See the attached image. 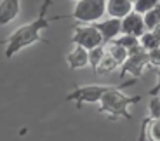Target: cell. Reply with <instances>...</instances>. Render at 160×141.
I'll use <instances>...</instances> for the list:
<instances>
[{"label": "cell", "instance_id": "cell-4", "mask_svg": "<svg viewBox=\"0 0 160 141\" xmlns=\"http://www.w3.org/2000/svg\"><path fill=\"white\" fill-rule=\"evenodd\" d=\"M150 66V54L148 51L141 45L129 51V58L124 65L120 66V78L131 77L132 80H138L144 75V70Z\"/></svg>", "mask_w": 160, "mask_h": 141}, {"label": "cell", "instance_id": "cell-16", "mask_svg": "<svg viewBox=\"0 0 160 141\" xmlns=\"http://www.w3.org/2000/svg\"><path fill=\"white\" fill-rule=\"evenodd\" d=\"M139 44H141V47H144L146 51H153V49H157V47H160V40H158V37L155 35L153 32H146L143 37L139 38Z\"/></svg>", "mask_w": 160, "mask_h": 141}, {"label": "cell", "instance_id": "cell-25", "mask_svg": "<svg viewBox=\"0 0 160 141\" xmlns=\"http://www.w3.org/2000/svg\"><path fill=\"white\" fill-rule=\"evenodd\" d=\"M129 2H132V4H134V2H136V0H129Z\"/></svg>", "mask_w": 160, "mask_h": 141}, {"label": "cell", "instance_id": "cell-20", "mask_svg": "<svg viewBox=\"0 0 160 141\" xmlns=\"http://www.w3.org/2000/svg\"><path fill=\"white\" fill-rule=\"evenodd\" d=\"M150 118H160V98L153 96L150 99Z\"/></svg>", "mask_w": 160, "mask_h": 141}, {"label": "cell", "instance_id": "cell-9", "mask_svg": "<svg viewBox=\"0 0 160 141\" xmlns=\"http://www.w3.org/2000/svg\"><path fill=\"white\" fill-rule=\"evenodd\" d=\"M66 65L73 72L89 66V51L82 45H73V49L66 54Z\"/></svg>", "mask_w": 160, "mask_h": 141}, {"label": "cell", "instance_id": "cell-3", "mask_svg": "<svg viewBox=\"0 0 160 141\" xmlns=\"http://www.w3.org/2000/svg\"><path fill=\"white\" fill-rule=\"evenodd\" d=\"M106 5L108 0H80L77 2L72 14H68V18H75L84 24H96L103 21V16L106 14Z\"/></svg>", "mask_w": 160, "mask_h": 141}, {"label": "cell", "instance_id": "cell-8", "mask_svg": "<svg viewBox=\"0 0 160 141\" xmlns=\"http://www.w3.org/2000/svg\"><path fill=\"white\" fill-rule=\"evenodd\" d=\"M96 28L99 30V33L103 35L104 44H112L122 35V19L117 18H106V19L96 23Z\"/></svg>", "mask_w": 160, "mask_h": 141}, {"label": "cell", "instance_id": "cell-17", "mask_svg": "<svg viewBox=\"0 0 160 141\" xmlns=\"http://www.w3.org/2000/svg\"><path fill=\"white\" fill-rule=\"evenodd\" d=\"M160 5V0H136L134 2V11L139 12V14H148L150 11L157 9Z\"/></svg>", "mask_w": 160, "mask_h": 141}, {"label": "cell", "instance_id": "cell-19", "mask_svg": "<svg viewBox=\"0 0 160 141\" xmlns=\"http://www.w3.org/2000/svg\"><path fill=\"white\" fill-rule=\"evenodd\" d=\"M115 44H118V45H122V47H125L127 51H132L134 47H138V45H141L139 44V38H136V37H131V35H122L118 37L115 40Z\"/></svg>", "mask_w": 160, "mask_h": 141}, {"label": "cell", "instance_id": "cell-23", "mask_svg": "<svg viewBox=\"0 0 160 141\" xmlns=\"http://www.w3.org/2000/svg\"><path fill=\"white\" fill-rule=\"evenodd\" d=\"M138 141H148L146 138V122H141V129H139V136H138Z\"/></svg>", "mask_w": 160, "mask_h": 141}, {"label": "cell", "instance_id": "cell-11", "mask_svg": "<svg viewBox=\"0 0 160 141\" xmlns=\"http://www.w3.org/2000/svg\"><path fill=\"white\" fill-rule=\"evenodd\" d=\"M132 11H134V4L129 0H108V5H106V14L117 19H124Z\"/></svg>", "mask_w": 160, "mask_h": 141}, {"label": "cell", "instance_id": "cell-12", "mask_svg": "<svg viewBox=\"0 0 160 141\" xmlns=\"http://www.w3.org/2000/svg\"><path fill=\"white\" fill-rule=\"evenodd\" d=\"M104 56H106V47H104V45H99V47L89 51V66L92 68L94 75H98V68H99V65H101V61H103Z\"/></svg>", "mask_w": 160, "mask_h": 141}, {"label": "cell", "instance_id": "cell-6", "mask_svg": "<svg viewBox=\"0 0 160 141\" xmlns=\"http://www.w3.org/2000/svg\"><path fill=\"white\" fill-rule=\"evenodd\" d=\"M72 44L82 45L87 51H92L99 45H104V40L99 30L96 28V24H77V26H73Z\"/></svg>", "mask_w": 160, "mask_h": 141}, {"label": "cell", "instance_id": "cell-2", "mask_svg": "<svg viewBox=\"0 0 160 141\" xmlns=\"http://www.w3.org/2000/svg\"><path fill=\"white\" fill-rule=\"evenodd\" d=\"M132 82H136V80L131 78L129 82H125L122 85H113L108 93L101 98L98 112L101 115H104L110 122L120 120V118H125V120H131L132 118V115L129 113V106L138 105L141 96H127V94L122 93V89L131 85Z\"/></svg>", "mask_w": 160, "mask_h": 141}, {"label": "cell", "instance_id": "cell-24", "mask_svg": "<svg viewBox=\"0 0 160 141\" xmlns=\"http://www.w3.org/2000/svg\"><path fill=\"white\" fill-rule=\"evenodd\" d=\"M153 33H155V35L158 37V40H160V24H158V26H157L155 30H153Z\"/></svg>", "mask_w": 160, "mask_h": 141}, {"label": "cell", "instance_id": "cell-14", "mask_svg": "<svg viewBox=\"0 0 160 141\" xmlns=\"http://www.w3.org/2000/svg\"><path fill=\"white\" fill-rule=\"evenodd\" d=\"M106 51H108V54L110 56H113L117 61H118V65L122 66L127 61V58H129V51L125 47H122V45H118V44H115V42H112V44L106 47Z\"/></svg>", "mask_w": 160, "mask_h": 141}, {"label": "cell", "instance_id": "cell-13", "mask_svg": "<svg viewBox=\"0 0 160 141\" xmlns=\"http://www.w3.org/2000/svg\"><path fill=\"white\" fill-rule=\"evenodd\" d=\"M146 122V138L148 141H160V118H143Z\"/></svg>", "mask_w": 160, "mask_h": 141}, {"label": "cell", "instance_id": "cell-22", "mask_svg": "<svg viewBox=\"0 0 160 141\" xmlns=\"http://www.w3.org/2000/svg\"><path fill=\"white\" fill-rule=\"evenodd\" d=\"M158 93H160V70L157 72V85H155V87L150 89V96L153 98V96H157Z\"/></svg>", "mask_w": 160, "mask_h": 141}, {"label": "cell", "instance_id": "cell-21", "mask_svg": "<svg viewBox=\"0 0 160 141\" xmlns=\"http://www.w3.org/2000/svg\"><path fill=\"white\" fill-rule=\"evenodd\" d=\"M148 54H150V66H153V68H160V47L150 51Z\"/></svg>", "mask_w": 160, "mask_h": 141}, {"label": "cell", "instance_id": "cell-18", "mask_svg": "<svg viewBox=\"0 0 160 141\" xmlns=\"http://www.w3.org/2000/svg\"><path fill=\"white\" fill-rule=\"evenodd\" d=\"M144 23H146V28L148 32H153L160 24V5L153 11H150L148 14H144Z\"/></svg>", "mask_w": 160, "mask_h": 141}, {"label": "cell", "instance_id": "cell-7", "mask_svg": "<svg viewBox=\"0 0 160 141\" xmlns=\"http://www.w3.org/2000/svg\"><path fill=\"white\" fill-rule=\"evenodd\" d=\"M146 32H148V28H146V23H144V16L139 14V12L132 11L129 16H125L122 19V33L124 35L141 38Z\"/></svg>", "mask_w": 160, "mask_h": 141}, {"label": "cell", "instance_id": "cell-15", "mask_svg": "<svg viewBox=\"0 0 160 141\" xmlns=\"http://www.w3.org/2000/svg\"><path fill=\"white\" fill-rule=\"evenodd\" d=\"M117 68H120L118 61H117L113 56H110L108 51H106V56L103 58L99 68H98V75H106V73H112V72H115Z\"/></svg>", "mask_w": 160, "mask_h": 141}, {"label": "cell", "instance_id": "cell-5", "mask_svg": "<svg viewBox=\"0 0 160 141\" xmlns=\"http://www.w3.org/2000/svg\"><path fill=\"white\" fill-rule=\"evenodd\" d=\"M112 87L113 85H101V84H89V85H82V87H75L72 93L66 94L64 101L66 103L73 101L77 110H80L84 103H99L101 98Z\"/></svg>", "mask_w": 160, "mask_h": 141}, {"label": "cell", "instance_id": "cell-26", "mask_svg": "<svg viewBox=\"0 0 160 141\" xmlns=\"http://www.w3.org/2000/svg\"><path fill=\"white\" fill-rule=\"evenodd\" d=\"M73 2H80V0H73Z\"/></svg>", "mask_w": 160, "mask_h": 141}, {"label": "cell", "instance_id": "cell-10", "mask_svg": "<svg viewBox=\"0 0 160 141\" xmlns=\"http://www.w3.org/2000/svg\"><path fill=\"white\" fill-rule=\"evenodd\" d=\"M19 11H21L19 0H0V24L5 26V24L12 23L19 16Z\"/></svg>", "mask_w": 160, "mask_h": 141}, {"label": "cell", "instance_id": "cell-1", "mask_svg": "<svg viewBox=\"0 0 160 141\" xmlns=\"http://www.w3.org/2000/svg\"><path fill=\"white\" fill-rule=\"evenodd\" d=\"M52 5V0H42V5L38 9V16L33 21L23 24L19 28H16L7 38H4L5 44V59H12L14 54H18L19 51L30 47V45L37 44V42H42V44H47L44 37H42V32L44 30H49V24L52 21L63 19V18L68 16H54L49 18L47 16V9Z\"/></svg>", "mask_w": 160, "mask_h": 141}]
</instances>
